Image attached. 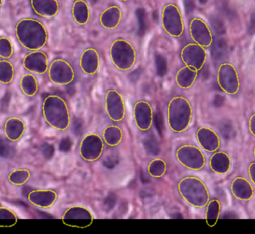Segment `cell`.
Instances as JSON below:
<instances>
[{
  "mask_svg": "<svg viewBox=\"0 0 255 234\" xmlns=\"http://www.w3.org/2000/svg\"><path fill=\"white\" fill-rule=\"evenodd\" d=\"M15 33L20 44L29 50L42 49L47 42V31L40 21L31 18L21 19L15 27Z\"/></svg>",
  "mask_w": 255,
  "mask_h": 234,
  "instance_id": "cell-1",
  "label": "cell"
},
{
  "mask_svg": "<svg viewBox=\"0 0 255 234\" xmlns=\"http://www.w3.org/2000/svg\"><path fill=\"white\" fill-rule=\"evenodd\" d=\"M43 113L46 122L57 130H64L70 124V113L65 101L56 95L46 97L43 104Z\"/></svg>",
  "mask_w": 255,
  "mask_h": 234,
  "instance_id": "cell-2",
  "label": "cell"
},
{
  "mask_svg": "<svg viewBox=\"0 0 255 234\" xmlns=\"http://www.w3.org/2000/svg\"><path fill=\"white\" fill-rule=\"evenodd\" d=\"M168 122L173 131H184L190 125L192 108L188 100L184 97H175L168 106Z\"/></svg>",
  "mask_w": 255,
  "mask_h": 234,
  "instance_id": "cell-3",
  "label": "cell"
},
{
  "mask_svg": "<svg viewBox=\"0 0 255 234\" xmlns=\"http://www.w3.org/2000/svg\"><path fill=\"white\" fill-rule=\"evenodd\" d=\"M180 191L186 200L196 208H203L209 202V192L201 180L196 178L184 179L179 186Z\"/></svg>",
  "mask_w": 255,
  "mask_h": 234,
  "instance_id": "cell-4",
  "label": "cell"
},
{
  "mask_svg": "<svg viewBox=\"0 0 255 234\" xmlns=\"http://www.w3.org/2000/svg\"><path fill=\"white\" fill-rule=\"evenodd\" d=\"M110 55L113 64L121 70L131 68L136 59V52L133 45L124 39H118L113 42Z\"/></svg>",
  "mask_w": 255,
  "mask_h": 234,
  "instance_id": "cell-5",
  "label": "cell"
},
{
  "mask_svg": "<svg viewBox=\"0 0 255 234\" xmlns=\"http://www.w3.org/2000/svg\"><path fill=\"white\" fill-rule=\"evenodd\" d=\"M162 26L164 31L173 37H179L184 31V21L181 10L174 4L163 7L161 14Z\"/></svg>",
  "mask_w": 255,
  "mask_h": 234,
  "instance_id": "cell-6",
  "label": "cell"
},
{
  "mask_svg": "<svg viewBox=\"0 0 255 234\" xmlns=\"http://www.w3.org/2000/svg\"><path fill=\"white\" fill-rule=\"evenodd\" d=\"M217 82L219 86L224 92L230 95H235L239 91V76L238 71L233 65L230 64H223L218 70Z\"/></svg>",
  "mask_w": 255,
  "mask_h": 234,
  "instance_id": "cell-7",
  "label": "cell"
},
{
  "mask_svg": "<svg viewBox=\"0 0 255 234\" xmlns=\"http://www.w3.org/2000/svg\"><path fill=\"white\" fill-rule=\"evenodd\" d=\"M181 56L186 66L193 67L199 71L205 65L207 53L203 46L197 43H189L183 48Z\"/></svg>",
  "mask_w": 255,
  "mask_h": 234,
  "instance_id": "cell-8",
  "label": "cell"
},
{
  "mask_svg": "<svg viewBox=\"0 0 255 234\" xmlns=\"http://www.w3.org/2000/svg\"><path fill=\"white\" fill-rule=\"evenodd\" d=\"M50 80L58 85H67L73 80L74 71L67 61L61 58L54 60L49 68Z\"/></svg>",
  "mask_w": 255,
  "mask_h": 234,
  "instance_id": "cell-9",
  "label": "cell"
},
{
  "mask_svg": "<svg viewBox=\"0 0 255 234\" xmlns=\"http://www.w3.org/2000/svg\"><path fill=\"white\" fill-rule=\"evenodd\" d=\"M178 159L186 167L200 170L205 165V158L200 150L196 147L184 146L178 150Z\"/></svg>",
  "mask_w": 255,
  "mask_h": 234,
  "instance_id": "cell-10",
  "label": "cell"
},
{
  "mask_svg": "<svg viewBox=\"0 0 255 234\" xmlns=\"http://www.w3.org/2000/svg\"><path fill=\"white\" fill-rule=\"evenodd\" d=\"M190 33L192 39L197 44L208 47L212 44L213 37L211 30L205 21L200 18H193L190 23Z\"/></svg>",
  "mask_w": 255,
  "mask_h": 234,
  "instance_id": "cell-11",
  "label": "cell"
},
{
  "mask_svg": "<svg viewBox=\"0 0 255 234\" xmlns=\"http://www.w3.org/2000/svg\"><path fill=\"white\" fill-rule=\"evenodd\" d=\"M106 110L113 121H122L125 117V104L122 96L118 91H109L106 95Z\"/></svg>",
  "mask_w": 255,
  "mask_h": 234,
  "instance_id": "cell-12",
  "label": "cell"
},
{
  "mask_svg": "<svg viewBox=\"0 0 255 234\" xmlns=\"http://www.w3.org/2000/svg\"><path fill=\"white\" fill-rule=\"evenodd\" d=\"M23 66L31 73L43 74L48 69L47 55L41 51L30 52L24 58Z\"/></svg>",
  "mask_w": 255,
  "mask_h": 234,
  "instance_id": "cell-13",
  "label": "cell"
},
{
  "mask_svg": "<svg viewBox=\"0 0 255 234\" xmlns=\"http://www.w3.org/2000/svg\"><path fill=\"white\" fill-rule=\"evenodd\" d=\"M231 191L235 199L242 202H249L254 197L255 190L253 184L243 177H238L232 181Z\"/></svg>",
  "mask_w": 255,
  "mask_h": 234,
  "instance_id": "cell-14",
  "label": "cell"
},
{
  "mask_svg": "<svg viewBox=\"0 0 255 234\" xmlns=\"http://www.w3.org/2000/svg\"><path fill=\"white\" fill-rule=\"evenodd\" d=\"M198 142L201 147L208 152H216L220 147V139L218 135L208 127H201L198 130Z\"/></svg>",
  "mask_w": 255,
  "mask_h": 234,
  "instance_id": "cell-15",
  "label": "cell"
},
{
  "mask_svg": "<svg viewBox=\"0 0 255 234\" xmlns=\"http://www.w3.org/2000/svg\"><path fill=\"white\" fill-rule=\"evenodd\" d=\"M134 118L136 125L140 130H147L152 123V110L145 101L138 102L134 106Z\"/></svg>",
  "mask_w": 255,
  "mask_h": 234,
  "instance_id": "cell-16",
  "label": "cell"
},
{
  "mask_svg": "<svg viewBox=\"0 0 255 234\" xmlns=\"http://www.w3.org/2000/svg\"><path fill=\"white\" fill-rule=\"evenodd\" d=\"M211 170L217 175H227L232 169V160L227 153L216 151L210 160Z\"/></svg>",
  "mask_w": 255,
  "mask_h": 234,
  "instance_id": "cell-17",
  "label": "cell"
},
{
  "mask_svg": "<svg viewBox=\"0 0 255 234\" xmlns=\"http://www.w3.org/2000/svg\"><path fill=\"white\" fill-rule=\"evenodd\" d=\"M33 10L43 17H53L59 10L57 0H30Z\"/></svg>",
  "mask_w": 255,
  "mask_h": 234,
  "instance_id": "cell-18",
  "label": "cell"
},
{
  "mask_svg": "<svg viewBox=\"0 0 255 234\" xmlns=\"http://www.w3.org/2000/svg\"><path fill=\"white\" fill-rule=\"evenodd\" d=\"M82 70L87 74L92 75L97 73L100 66V56L94 48H88L84 51L80 59Z\"/></svg>",
  "mask_w": 255,
  "mask_h": 234,
  "instance_id": "cell-19",
  "label": "cell"
},
{
  "mask_svg": "<svg viewBox=\"0 0 255 234\" xmlns=\"http://www.w3.org/2000/svg\"><path fill=\"white\" fill-rule=\"evenodd\" d=\"M56 199V193L51 190H33L28 196V201L32 205L42 208L52 206Z\"/></svg>",
  "mask_w": 255,
  "mask_h": 234,
  "instance_id": "cell-20",
  "label": "cell"
},
{
  "mask_svg": "<svg viewBox=\"0 0 255 234\" xmlns=\"http://www.w3.org/2000/svg\"><path fill=\"white\" fill-rule=\"evenodd\" d=\"M122 19V10L118 6L112 5L106 8L100 15L101 25L107 29H115Z\"/></svg>",
  "mask_w": 255,
  "mask_h": 234,
  "instance_id": "cell-21",
  "label": "cell"
},
{
  "mask_svg": "<svg viewBox=\"0 0 255 234\" xmlns=\"http://www.w3.org/2000/svg\"><path fill=\"white\" fill-rule=\"evenodd\" d=\"M25 131V123L19 118H9L4 124V134L11 142H17L23 136Z\"/></svg>",
  "mask_w": 255,
  "mask_h": 234,
  "instance_id": "cell-22",
  "label": "cell"
},
{
  "mask_svg": "<svg viewBox=\"0 0 255 234\" xmlns=\"http://www.w3.org/2000/svg\"><path fill=\"white\" fill-rule=\"evenodd\" d=\"M73 19L79 25L88 23L91 16L89 6L85 0H76L72 7Z\"/></svg>",
  "mask_w": 255,
  "mask_h": 234,
  "instance_id": "cell-23",
  "label": "cell"
},
{
  "mask_svg": "<svg viewBox=\"0 0 255 234\" xmlns=\"http://www.w3.org/2000/svg\"><path fill=\"white\" fill-rule=\"evenodd\" d=\"M197 75L198 71L196 69L186 66L179 70L177 73V83L181 88H190L197 78Z\"/></svg>",
  "mask_w": 255,
  "mask_h": 234,
  "instance_id": "cell-24",
  "label": "cell"
},
{
  "mask_svg": "<svg viewBox=\"0 0 255 234\" xmlns=\"http://www.w3.org/2000/svg\"><path fill=\"white\" fill-rule=\"evenodd\" d=\"M20 87L22 92L28 97H33L38 91L37 79L32 74H25L21 78Z\"/></svg>",
  "mask_w": 255,
  "mask_h": 234,
  "instance_id": "cell-25",
  "label": "cell"
},
{
  "mask_svg": "<svg viewBox=\"0 0 255 234\" xmlns=\"http://www.w3.org/2000/svg\"><path fill=\"white\" fill-rule=\"evenodd\" d=\"M213 58L216 61H222L226 59L228 55V43L226 39L223 37L216 38L214 42H212Z\"/></svg>",
  "mask_w": 255,
  "mask_h": 234,
  "instance_id": "cell-26",
  "label": "cell"
},
{
  "mask_svg": "<svg viewBox=\"0 0 255 234\" xmlns=\"http://www.w3.org/2000/svg\"><path fill=\"white\" fill-rule=\"evenodd\" d=\"M221 204L217 199H214L208 203L206 220L210 226H214L217 223L221 214Z\"/></svg>",
  "mask_w": 255,
  "mask_h": 234,
  "instance_id": "cell-27",
  "label": "cell"
},
{
  "mask_svg": "<svg viewBox=\"0 0 255 234\" xmlns=\"http://www.w3.org/2000/svg\"><path fill=\"white\" fill-rule=\"evenodd\" d=\"M14 77V68L13 64L7 60L0 61V82L9 84Z\"/></svg>",
  "mask_w": 255,
  "mask_h": 234,
  "instance_id": "cell-28",
  "label": "cell"
},
{
  "mask_svg": "<svg viewBox=\"0 0 255 234\" xmlns=\"http://www.w3.org/2000/svg\"><path fill=\"white\" fill-rule=\"evenodd\" d=\"M30 176L31 173L26 169H17L9 174L8 181L13 185L22 186L29 180Z\"/></svg>",
  "mask_w": 255,
  "mask_h": 234,
  "instance_id": "cell-29",
  "label": "cell"
},
{
  "mask_svg": "<svg viewBox=\"0 0 255 234\" xmlns=\"http://www.w3.org/2000/svg\"><path fill=\"white\" fill-rule=\"evenodd\" d=\"M104 137L109 145H115L121 140L122 131L118 127L111 126L105 130Z\"/></svg>",
  "mask_w": 255,
  "mask_h": 234,
  "instance_id": "cell-30",
  "label": "cell"
},
{
  "mask_svg": "<svg viewBox=\"0 0 255 234\" xmlns=\"http://www.w3.org/2000/svg\"><path fill=\"white\" fill-rule=\"evenodd\" d=\"M143 145L147 153L151 155H157L160 152V147L155 136L149 135L144 138Z\"/></svg>",
  "mask_w": 255,
  "mask_h": 234,
  "instance_id": "cell-31",
  "label": "cell"
},
{
  "mask_svg": "<svg viewBox=\"0 0 255 234\" xmlns=\"http://www.w3.org/2000/svg\"><path fill=\"white\" fill-rule=\"evenodd\" d=\"M13 49L11 41L7 37H0V57L7 59L13 55Z\"/></svg>",
  "mask_w": 255,
  "mask_h": 234,
  "instance_id": "cell-32",
  "label": "cell"
},
{
  "mask_svg": "<svg viewBox=\"0 0 255 234\" xmlns=\"http://www.w3.org/2000/svg\"><path fill=\"white\" fill-rule=\"evenodd\" d=\"M154 60H155L156 73L157 76L160 77L164 76L167 72V62L166 58L160 54H156Z\"/></svg>",
  "mask_w": 255,
  "mask_h": 234,
  "instance_id": "cell-33",
  "label": "cell"
},
{
  "mask_svg": "<svg viewBox=\"0 0 255 234\" xmlns=\"http://www.w3.org/2000/svg\"><path fill=\"white\" fill-rule=\"evenodd\" d=\"M210 19H211V25H212L216 34H218V35H223V34H226V25H225L224 22L220 16L214 15V16H211Z\"/></svg>",
  "mask_w": 255,
  "mask_h": 234,
  "instance_id": "cell-34",
  "label": "cell"
},
{
  "mask_svg": "<svg viewBox=\"0 0 255 234\" xmlns=\"http://www.w3.org/2000/svg\"><path fill=\"white\" fill-rule=\"evenodd\" d=\"M217 3H218L219 9L226 17L231 19V20L235 19L236 14H235V12L231 8L228 0H218Z\"/></svg>",
  "mask_w": 255,
  "mask_h": 234,
  "instance_id": "cell-35",
  "label": "cell"
},
{
  "mask_svg": "<svg viewBox=\"0 0 255 234\" xmlns=\"http://www.w3.org/2000/svg\"><path fill=\"white\" fill-rule=\"evenodd\" d=\"M12 221L16 223L17 221L16 215L10 210L0 207V221Z\"/></svg>",
  "mask_w": 255,
  "mask_h": 234,
  "instance_id": "cell-36",
  "label": "cell"
},
{
  "mask_svg": "<svg viewBox=\"0 0 255 234\" xmlns=\"http://www.w3.org/2000/svg\"><path fill=\"white\" fill-rule=\"evenodd\" d=\"M41 152L46 160H50L53 157L54 154H55V148L50 144L45 143L42 145Z\"/></svg>",
  "mask_w": 255,
  "mask_h": 234,
  "instance_id": "cell-37",
  "label": "cell"
},
{
  "mask_svg": "<svg viewBox=\"0 0 255 234\" xmlns=\"http://www.w3.org/2000/svg\"><path fill=\"white\" fill-rule=\"evenodd\" d=\"M154 124H155L156 129L159 134L162 136L163 132V115L160 110H157L154 115Z\"/></svg>",
  "mask_w": 255,
  "mask_h": 234,
  "instance_id": "cell-38",
  "label": "cell"
},
{
  "mask_svg": "<svg viewBox=\"0 0 255 234\" xmlns=\"http://www.w3.org/2000/svg\"><path fill=\"white\" fill-rule=\"evenodd\" d=\"M12 148L0 138V157H10L12 154Z\"/></svg>",
  "mask_w": 255,
  "mask_h": 234,
  "instance_id": "cell-39",
  "label": "cell"
},
{
  "mask_svg": "<svg viewBox=\"0 0 255 234\" xmlns=\"http://www.w3.org/2000/svg\"><path fill=\"white\" fill-rule=\"evenodd\" d=\"M73 133L76 135H80L83 133L84 130V124L83 121L81 118H75L73 121Z\"/></svg>",
  "mask_w": 255,
  "mask_h": 234,
  "instance_id": "cell-40",
  "label": "cell"
},
{
  "mask_svg": "<svg viewBox=\"0 0 255 234\" xmlns=\"http://www.w3.org/2000/svg\"><path fill=\"white\" fill-rule=\"evenodd\" d=\"M117 202V196L115 193H110L104 202V207L107 211H111L115 208Z\"/></svg>",
  "mask_w": 255,
  "mask_h": 234,
  "instance_id": "cell-41",
  "label": "cell"
},
{
  "mask_svg": "<svg viewBox=\"0 0 255 234\" xmlns=\"http://www.w3.org/2000/svg\"><path fill=\"white\" fill-rule=\"evenodd\" d=\"M118 157L116 156H111V157H107L106 160H103V166L107 169H112L118 164Z\"/></svg>",
  "mask_w": 255,
  "mask_h": 234,
  "instance_id": "cell-42",
  "label": "cell"
},
{
  "mask_svg": "<svg viewBox=\"0 0 255 234\" xmlns=\"http://www.w3.org/2000/svg\"><path fill=\"white\" fill-rule=\"evenodd\" d=\"M72 148V142L70 138H64L59 144V151L61 152L67 153L70 151Z\"/></svg>",
  "mask_w": 255,
  "mask_h": 234,
  "instance_id": "cell-43",
  "label": "cell"
},
{
  "mask_svg": "<svg viewBox=\"0 0 255 234\" xmlns=\"http://www.w3.org/2000/svg\"><path fill=\"white\" fill-rule=\"evenodd\" d=\"M142 73V69L141 68V67H138V68L133 70V72H131V73L128 75V79L130 82L134 83V82H137V81L139 80Z\"/></svg>",
  "mask_w": 255,
  "mask_h": 234,
  "instance_id": "cell-44",
  "label": "cell"
},
{
  "mask_svg": "<svg viewBox=\"0 0 255 234\" xmlns=\"http://www.w3.org/2000/svg\"><path fill=\"white\" fill-rule=\"evenodd\" d=\"M249 176L252 183L254 184L255 187V163H251L248 168Z\"/></svg>",
  "mask_w": 255,
  "mask_h": 234,
  "instance_id": "cell-45",
  "label": "cell"
},
{
  "mask_svg": "<svg viewBox=\"0 0 255 234\" xmlns=\"http://www.w3.org/2000/svg\"><path fill=\"white\" fill-rule=\"evenodd\" d=\"M249 32L251 35L255 34V10L252 13L251 17H250V29Z\"/></svg>",
  "mask_w": 255,
  "mask_h": 234,
  "instance_id": "cell-46",
  "label": "cell"
},
{
  "mask_svg": "<svg viewBox=\"0 0 255 234\" xmlns=\"http://www.w3.org/2000/svg\"><path fill=\"white\" fill-rule=\"evenodd\" d=\"M186 13H189L194 9V1L193 0H184Z\"/></svg>",
  "mask_w": 255,
  "mask_h": 234,
  "instance_id": "cell-47",
  "label": "cell"
},
{
  "mask_svg": "<svg viewBox=\"0 0 255 234\" xmlns=\"http://www.w3.org/2000/svg\"><path fill=\"white\" fill-rule=\"evenodd\" d=\"M143 14L142 10H139V13H137L138 17H139V32L140 33H143V31H145V23L142 20V17L144 16Z\"/></svg>",
  "mask_w": 255,
  "mask_h": 234,
  "instance_id": "cell-48",
  "label": "cell"
},
{
  "mask_svg": "<svg viewBox=\"0 0 255 234\" xmlns=\"http://www.w3.org/2000/svg\"><path fill=\"white\" fill-rule=\"evenodd\" d=\"M10 94L9 92L6 93L4 97H3L2 101H1V106H2L3 109H7V106L10 103Z\"/></svg>",
  "mask_w": 255,
  "mask_h": 234,
  "instance_id": "cell-49",
  "label": "cell"
},
{
  "mask_svg": "<svg viewBox=\"0 0 255 234\" xmlns=\"http://www.w3.org/2000/svg\"><path fill=\"white\" fill-rule=\"evenodd\" d=\"M249 128H250V133L255 137V114L250 118Z\"/></svg>",
  "mask_w": 255,
  "mask_h": 234,
  "instance_id": "cell-50",
  "label": "cell"
},
{
  "mask_svg": "<svg viewBox=\"0 0 255 234\" xmlns=\"http://www.w3.org/2000/svg\"><path fill=\"white\" fill-rule=\"evenodd\" d=\"M223 102H224V99L222 96L217 95L214 98V103L216 106H222L223 104Z\"/></svg>",
  "mask_w": 255,
  "mask_h": 234,
  "instance_id": "cell-51",
  "label": "cell"
},
{
  "mask_svg": "<svg viewBox=\"0 0 255 234\" xmlns=\"http://www.w3.org/2000/svg\"><path fill=\"white\" fill-rule=\"evenodd\" d=\"M140 196L142 199H147V198H150L152 196V192H151V190H143V191L141 192Z\"/></svg>",
  "mask_w": 255,
  "mask_h": 234,
  "instance_id": "cell-52",
  "label": "cell"
},
{
  "mask_svg": "<svg viewBox=\"0 0 255 234\" xmlns=\"http://www.w3.org/2000/svg\"><path fill=\"white\" fill-rule=\"evenodd\" d=\"M32 189L30 188V187H23V189H22V195H24V196H25V197L28 198V195L31 193V192H32Z\"/></svg>",
  "mask_w": 255,
  "mask_h": 234,
  "instance_id": "cell-53",
  "label": "cell"
},
{
  "mask_svg": "<svg viewBox=\"0 0 255 234\" xmlns=\"http://www.w3.org/2000/svg\"><path fill=\"white\" fill-rule=\"evenodd\" d=\"M199 4H202V5H205V4H207L208 0H199Z\"/></svg>",
  "mask_w": 255,
  "mask_h": 234,
  "instance_id": "cell-54",
  "label": "cell"
},
{
  "mask_svg": "<svg viewBox=\"0 0 255 234\" xmlns=\"http://www.w3.org/2000/svg\"><path fill=\"white\" fill-rule=\"evenodd\" d=\"M1 4H2V0H0V7H1Z\"/></svg>",
  "mask_w": 255,
  "mask_h": 234,
  "instance_id": "cell-55",
  "label": "cell"
},
{
  "mask_svg": "<svg viewBox=\"0 0 255 234\" xmlns=\"http://www.w3.org/2000/svg\"><path fill=\"white\" fill-rule=\"evenodd\" d=\"M253 154H254V157H255V148H254V151H253Z\"/></svg>",
  "mask_w": 255,
  "mask_h": 234,
  "instance_id": "cell-56",
  "label": "cell"
},
{
  "mask_svg": "<svg viewBox=\"0 0 255 234\" xmlns=\"http://www.w3.org/2000/svg\"><path fill=\"white\" fill-rule=\"evenodd\" d=\"M121 1H128V0H121Z\"/></svg>",
  "mask_w": 255,
  "mask_h": 234,
  "instance_id": "cell-57",
  "label": "cell"
}]
</instances>
